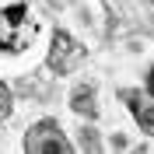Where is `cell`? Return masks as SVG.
<instances>
[{
    "label": "cell",
    "mask_w": 154,
    "mask_h": 154,
    "mask_svg": "<svg viewBox=\"0 0 154 154\" xmlns=\"http://www.w3.org/2000/svg\"><path fill=\"white\" fill-rule=\"evenodd\" d=\"M147 91H151V98H154V67H151V74H147Z\"/></svg>",
    "instance_id": "ba28073f"
},
{
    "label": "cell",
    "mask_w": 154,
    "mask_h": 154,
    "mask_svg": "<svg viewBox=\"0 0 154 154\" xmlns=\"http://www.w3.org/2000/svg\"><path fill=\"white\" fill-rule=\"evenodd\" d=\"M32 38H35V21L28 18L25 4H14V7L0 11V49L4 53H21Z\"/></svg>",
    "instance_id": "6da1fadb"
},
{
    "label": "cell",
    "mask_w": 154,
    "mask_h": 154,
    "mask_svg": "<svg viewBox=\"0 0 154 154\" xmlns=\"http://www.w3.org/2000/svg\"><path fill=\"white\" fill-rule=\"evenodd\" d=\"M123 102H126V109L133 112V119L140 123V130H144L147 137H154V102H147L140 91H123Z\"/></svg>",
    "instance_id": "277c9868"
},
{
    "label": "cell",
    "mask_w": 154,
    "mask_h": 154,
    "mask_svg": "<svg viewBox=\"0 0 154 154\" xmlns=\"http://www.w3.org/2000/svg\"><path fill=\"white\" fill-rule=\"evenodd\" d=\"M70 109H74L77 116H84V119H95V116H98V105H95V88H91V84L74 88V95H70Z\"/></svg>",
    "instance_id": "5b68a950"
},
{
    "label": "cell",
    "mask_w": 154,
    "mask_h": 154,
    "mask_svg": "<svg viewBox=\"0 0 154 154\" xmlns=\"http://www.w3.org/2000/svg\"><path fill=\"white\" fill-rule=\"evenodd\" d=\"M11 105H14V102H11V91H7V84H4V81H0V123L11 116Z\"/></svg>",
    "instance_id": "8992f818"
},
{
    "label": "cell",
    "mask_w": 154,
    "mask_h": 154,
    "mask_svg": "<svg viewBox=\"0 0 154 154\" xmlns=\"http://www.w3.org/2000/svg\"><path fill=\"white\" fill-rule=\"evenodd\" d=\"M84 133H88V137H84V144L91 147V151H98V140H95V130H84Z\"/></svg>",
    "instance_id": "52a82bcc"
},
{
    "label": "cell",
    "mask_w": 154,
    "mask_h": 154,
    "mask_svg": "<svg viewBox=\"0 0 154 154\" xmlns=\"http://www.w3.org/2000/svg\"><path fill=\"white\" fill-rule=\"evenodd\" d=\"M49 7H63V4H67V0H46Z\"/></svg>",
    "instance_id": "9c48e42d"
},
{
    "label": "cell",
    "mask_w": 154,
    "mask_h": 154,
    "mask_svg": "<svg viewBox=\"0 0 154 154\" xmlns=\"http://www.w3.org/2000/svg\"><path fill=\"white\" fill-rule=\"evenodd\" d=\"M81 60H84V49L77 46L67 32H56L53 35V46H49V56H46L49 70L53 74H70V70L81 67Z\"/></svg>",
    "instance_id": "3957f363"
},
{
    "label": "cell",
    "mask_w": 154,
    "mask_h": 154,
    "mask_svg": "<svg viewBox=\"0 0 154 154\" xmlns=\"http://www.w3.org/2000/svg\"><path fill=\"white\" fill-rule=\"evenodd\" d=\"M25 151L28 154H53V151L56 154H70V140L63 137V130L53 119H38L28 133H25Z\"/></svg>",
    "instance_id": "7a4b0ae2"
}]
</instances>
